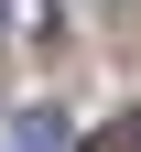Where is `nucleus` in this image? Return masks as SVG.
Returning a JSON list of instances; mask_svg holds the SVG:
<instances>
[{"label": "nucleus", "mask_w": 141, "mask_h": 152, "mask_svg": "<svg viewBox=\"0 0 141 152\" xmlns=\"http://www.w3.org/2000/svg\"><path fill=\"white\" fill-rule=\"evenodd\" d=\"M98 152H141V109H130V120H109V130H98Z\"/></svg>", "instance_id": "f03ea898"}, {"label": "nucleus", "mask_w": 141, "mask_h": 152, "mask_svg": "<svg viewBox=\"0 0 141 152\" xmlns=\"http://www.w3.org/2000/svg\"><path fill=\"white\" fill-rule=\"evenodd\" d=\"M0 152H65V120H54V109H22V120H11V141Z\"/></svg>", "instance_id": "f257e3e1"}]
</instances>
